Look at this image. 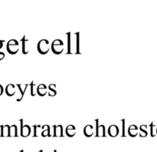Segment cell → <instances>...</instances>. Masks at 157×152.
<instances>
[{"label": "cell", "mask_w": 157, "mask_h": 152, "mask_svg": "<svg viewBox=\"0 0 157 152\" xmlns=\"http://www.w3.org/2000/svg\"><path fill=\"white\" fill-rule=\"evenodd\" d=\"M94 127L90 124H87L84 127V134L86 137H91L94 134Z\"/></svg>", "instance_id": "ba28073f"}, {"label": "cell", "mask_w": 157, "mask_h": 152, "mask_svg": "<svg viewBox=\"0 0 157 152\" xmlns=\"http://www.w3.org/2000/svg\"><path fill=\"white\" fill-rule=\"evenodd\" d=\"M108 134L110 137H113V138L117 136L118 134H119V128H118L117 126L115 125V124L110 125L108 128Z\"/></svg>", "instance_id": "5b68a950"}, {"label": "cell", "mask_w": 157, "mask_h": 152, "mask_svg": "<svg viewBox=\"0 0 157 152\" xmlns=\"http://www.w3.org/2000/svg\"><path fill=\"white\" fill-rule=\"evenodd\" d=\"M97 137H103L105 136V127L104 125H98L97 123V131H96Z\"/></svg>", "instance_id": "9c48e42d"}, {"label": "cell", "mask_w": 157, "mask_h": 152, "mask_svg": "<svg viewBox=\"0 0 157 152\" xmlns=\"http://www.w3.org/2000/svg\"><path fill=\"white\" fill-rule=\"evenodd\" d=\"M18 42L15 39L9 40L7 43V51L11 55H15L18 52Z\"/></svg>", "instance_id": "3957f363"}, {"label": "cell", "mask_w": 157, "mask_h": 152, "mask_svg": "<svg viewBox=\"0 0 157 152\" xmlns=\"http://www.w3.org/2000/svg\"><path fill=\"white\" fill-rule=\"evenodd\" d=\"M52 50L55 55H60L64 50V43L61 40L56 39L52 42Z\"/></svg>", "instance_id": "6da1fadb"}, {"label": "cell", "mask_w": 157, "mask_h": 152, "mask_svg": "<svg viewBox=\"0 0 157 152\" xmlns=\"http://www.w3.org/2000/svg\"><path fill=\"white\" fill-rule=\"evenodd\" d=\"M156 133H157V129H156Z\"/></svg>", "instance_id": "cb8c5ba5"}, {"label": "cell", "mask_w": 157, "mask_h": 152, "mask_svg": "<svg viewBox=\"0 0 157 152\" xmlns=\"http://www.w3.org/2000/svg\"><path fill=\"white\" fill-rule=\"evenodd\" d=\"M6 93L8 96L12 97L15 93V86L13 84H9L6 88Z\"/></svg>", "instance_id": "52a82bcc"}, {"label": "cell", "mask_w": 157, "mask_h": 152, "mask_svg": "<svg viewBox=\"0 0 157 152\" xmlns=\"http://www.w3.org/2000/svg\"><path fill=\"white\" fill-rule=\"evenodd\" d=\"M54 136L62 137L63 136V127L61 125L54 126Z\"/></svg>", "instance_id": "8fae6325"}, {"label": "cell", "mask_w": 157, "mask_h": 152, "mask_svg": "<svg viewBox=\"0 0 157 152\" xmlns=\"http://www.w3.org/2000/svg\"><path fill=\"white\" fill-rule=\"evenodd\" d=\"M18 136V130H17L16 125L10 126V131H9V137H17Z\"/></svg>", "instance_id": "e0dca14e"}, {"label": "cell", "mask_w": 157, "mask_h": 152, "mask_svg": "<svg viewBox=\"0 0 157 152\" xmlns=\"http://www.w3.org/2000/svg\"><path fill=\"white\" fill-rule=\"evenodd\" d=\"M9 131H10V126L9 125H2L1 126V136L2 137H9Z\"/></svg>", "instance_id": "4fadbf2b"}, {"label": "cell", "mask_w": 157, "mask_h": 152, "mask_svg": "<svg viewBox=\"0 0 157 152\" xmlns=\"http://www.w3.org/2000/svg\"><path fill=\"white\" fill-rule=\"evenodd\" d=\"M3 91H4V89H3V87H2V84H0V96H1V95H2Z\"/></svg>", "instance_id": "7402d4cb"}, {"label": "cell", "mask_w": 157, "mask_h": 152, "mask_svg": "<svg viewBox=\"0 0 157 152\" xmlns=\"http://www.w3.org/2000/svg\"><path fill=\"white\" fill-rule=\"evenodd\" d=\"M55 88H56V84H51L50 85L48 86V90H49L48 95L50 97H54L56 95L57 92H56V89H55Z\"/></svg>", "instance_id": "2e32d148"}, {"label": "cell", "mask_w": 157, "mask_h": 152, "mask_svg": "<svg viewBox=\"0 0 157 152\" xmlns=\"http://www.w3.org/2000/svg\"><path fill=\"white\" fill-rule=\"evenodd\" d=\"M147 128V125H141L140 127V136L143 137H146L147 135V131L146 130Z\"/></svg>", "instance_id": "ac0fdd59"}, {"label": "cell", "mask_w": 157, "mask_h": 152, "mask_svg": "<svg viewBox=\"0 0 157 152\" xmlns=\"http://www.w3.org/2000/svg\"><path fill=\"white\" fill-rule=\"evenodd\" d=\"M41 135H42L43 137L51 136V134H50V127H49V126H48L47 129H45V130L41 132Z\"/></svg>", "instance_id": "ffe728a7"}, {"label": "cell", "mask_w": 157, "mask_h": 152, "mask_svg": "<svg viewBox=\"0 0 157 152\" xmlns=\"http://www.w3.org/2000/svg\"><path fill=\"white\" fill-rule=\"evenodd\" d=\"M37 89H38V86L35 85L34 84V81L31 83V95L32 96H35L37 94Z\"/></svg>", "instance_id": "d6986e66"}, {"label": "cell", "mask_w": 157, "mask_h": 152, "mask_svg": "<svg viewBox=\"0 0 157 152\" xmlns=\"http://www.w3.org/2000/svg\"><path fill=\"white\" fill-rule=\"evenodd\" d=\"M76 134V128L74 125L70 124L66 127V134L68 137H74Z\"/></svg>", "instance_id": "30bf717a"}, {"label": "cell", "mask_w": 157, "mask_h": 152, "mask_svg": "<svg viewBox=\"0 0 157 152\" xmlns=\"http://www.w3.org/2000/svg\"><path fill=\"white\" fill-rule=\"evenodd\" d=\"M47 89L48 87L44 84H41L38 86V89H37V94L39 96L42 97L47 94Z\"/></svg>", "instance_id": "8992f818"}, {"label": "cell", "mask_w": 157, "mask_h": 152, "mask_svg": "<svg viewBox=\"0 0 157 152\" xmlns=\"http://www.w3.org/2000/svg\"><path fill=\"white\" fill-rule=\"evenodd\" d=\"M49 41L46 39H42L38 41V51L41 55H46L49 52Z\"/></svg>", "instance_id": "7a4b0ae2"}, {"label": "cell", "mask_w": 157, "mask_h": 152, "mask_svg": "<svg viewBox=\"0 0 157 152\" xmlns=\"http://www.w3.org/2000/svg\"><path fill=\"white\" fill-rule=\"evenodd\" d=\"M21 41H22V53L25 54V55H27L29 52V40L25 39V36L23 37V38L21 39Z\"/></svg>", "instance_id": "5bb4252c"}, {"label": "cell", "mask_w": 157, "mask_h": 152, "mask_svg": "<svg viewBox=\"0 0 157 152\" xmlns=\"http://www.w3.org/2000/svg\"><path fill=\"white\" fill-rule=\"evenodd\" d=\"M22 120H21V136L24 137V138H26V137L29 136L31 133V127L29 125H23L22 124Z\"/></svg>", "instance_id": "277c9868"}, {"label": "cell", "mask_w": 157, "mask_h": 152, "mask_svg": "<svg viewBox=\"0 0 157 152\" xmlns=\"http://www.w3.org/2000/svg\"><path fill=\"white\" fill-rule=\"evenodd\" d=\"M128 134L131 137H136L138 134V127L136 125H130L128 128Z\"/></svg>", "instance_id": "7c38bea8"}, {"label": "cell", "mask_w": 157, "mask_h": 152, "mask_svg": "<svg viewBox=\"0 0 157 152\" xmlns=\"http://www.w3.org/2000/svg\"><path fill=\"white\" fill-rule=\"evenodd\" d=\"M17 86H18V88H19L20 92H21V97H20V98L17 99V101H20L23 98V96H24L25 95V90L26 88H27L28 86H29V84H25V87L22 85V84H17Z\"/></svg>", "instance_id": "9a60e30c"}, {"label": "cell", "mask_w": 157, "mask_h": 152, "mask_svg": "<svg viewBox=\"0 0 157 152\" xmlns=\"http://www.w3.org/2000/svg\"><path fill=\"white\" fill-rule=\"evenodd\" d=\"M4 58H5V53L4 52H0V61H2Z\"/></svg>", "instance_id": "44dd1931"}, {"label": "cell", "mask_w": 157, "mask_h": 152, "mask_svg": "<svg viewBox=\"0 0 157 152\" xmlns=\"http://www.w3.org/2000/svg\"><path fill=\"white\" fill-rule=\"evenodd\" d=\"M2 46H3V41H1V40H0V49L2 48Z\"/></svg>", "instance_id": "603a6c76"}]
</instances>
